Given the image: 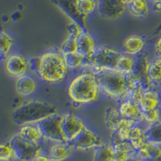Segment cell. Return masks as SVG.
Returning a JSON list of instances; mask_svg holds the SVG:
<instances>
[{"mask_svg":"<svg viewBox=\"0 0 161 161\" xmlns=\"http://www.w3.org/2000/svg\"><path fill=\"white\" fill-rule=\"evenodd\" d=\"M30 60L31 71H34L41 81L55 86L65 81L70 70L60 50L53 49Z\"/></svg>","mask_w":161,"mask_h":161,"instance_id":"obj_1","label":"cell"},{"mask_svg":"<svg viewBox=\"0 0 161 161\" xmlns=\"http://www.w3.org/2000/svg\"><path fill=\"white\" fill-rule=\"evenodd\" d=\"M67 93L72 103L78 106L95 104L103 94L97 75L86 71H81L72 78Z\"/></svg>","mask_w":161,"mask_h":161,"instance_id":"obj_2","label":"cell"},{"mask_svg":"<svg viewBox=\"0 0 161 161\" xmlns=\"http://www.w3.org/2000/svg\"><path fill=\"white\" fill-rule=\"evenodd\" d=\"M59 113L55 105L44 101L31 100L20 105L12 114L13 122L19 126L38 124Z\"/></svg>","mask_w":161,"mask_h":161,"instance_id":"obj_3","label":"cell"},{"mask_svg":"<svg viewBox=\"0 0 161 161\" xmlns=\"http://www.w3.org/2000/svg\"><path fill=\"white\" fill-rule=\"evenodd\" d=\"M121 52L111 46H97L91 57L86 59L81 71L90 72L95 75L106 70L114 69Z\"/></svg>","mask_w":161,"mask_h":161,"instance_id":"obj_4","label":"cell"},{"mask_svg":"<svg viewBox=\"0 0 161 161\" xmlns=\"http://www.w3.org/2000/svg\"><path fill=\"white\" fill-rule=\"evenodd\" d=\"M101 91L105 97L121 101L127 96V77L115 69L106 70L97 75Z\"/></svg>","mask_w":161,"mask_h":161,"instance_id":"obj_5","label":"cell"},{"mask_svg":"<svg viewBox=\"0 0 161 161\" xmlns=\"http://www.w3.org/2000/svg\"><path fill=\"white\" fill-rule=\"evenodd\" d=\"M63 114H57L38 123L47 142L68 143L63 130Z\"/></svg>","mask_w":161,"mask_h":161,"instance_id":"obj_6","label":"cell"},{"mask_svg":"<svg viewBox=\"0 0 161 161\" xmlns=\"http://www.w3.org/2000/svg\"><path fill=\"white\" fill-rule=\"evenodd\" d=\"M10 143L15 152V159L19 161H32L36 156L44 152L45 149V144H31L23 139L18 134L10 139Z\"/></svg>","mask_w":161,"mask_h":161,"instance_id":"obj_7","label":"cell"},{"mask_svg":"<svg viewBox=\"0 0 161 161\" xmlns=\"http://www.w3.org/2000/svg\"><path fill=\"white\" fill-rule=\"evenodd\" d=\"M4 69L8 76L18 79L29 74L30 60L21 53H11L4 60Z\"/></svg>","mask_w":161,"mask_h":161,"instance_id":"obj_8","label":"cell"},{"mask_svg":"<svg viewBox=\"0 0 161 161\" xmlns=\"http://www.w3.org/2000/svg\"><path fill=\"white\" fill-rule=\"evenodd\" d=\"M63 130L68 143H73L87 127L82 118L72 112L63 114Z\"/></svg>","mask_w":161,"mask_h":161,"instance_id":"obj_9","label":"cell"},{"mask_svg":"<svg viewBox=\"0 0 161 161\" xmlns=\"http://www.w3.org/2000/svg\"><path fill=\"white\" fill-rule=\"evenodd\" d=\"M72 143L76 150L90 151L103 146L106 142L98 134L87 126Z\"/></svg>","mask_w":161,"mask_h":161,"instance_id":"obj_10","label":"cell"},{"mask_svg":"<svg viewBox=\"0 0 161 161\" xmlns=\"http://www.w3.org/2000/svg\"><path fill=\"white\" fill-rule=\"evenodd\" d=\"M127 6L122 0H97V11L107 19H117L126 12Z\"/></svg>","mask_w":161,"mask_h":161,"instance_id":"obj_11","label":"cell"},{"mask_svg":"<svg viewBox=\"0 0 161 161\" xmlns=\"http://www.w3.org/2000/svg\"><path fill=\"white\" fill-rule=\"evenodd\" d=\"M110 144L114 149V161H129L136 156V151L127 141L122 140L115 133H111Z\"/></svg>","mask_w":161,"mask_h":161,"instance_id":"obj_12","label":"cell"},{"mask_svg":"<svg viewBox=\"0 0 161 161\" xmlns=\"http://www.w3.org/2000/svg\"><path fill=\"white\" fill-rule=\"evenodd\" d=\"M73 22L78 24L82 29H86V17L81 15L77 8V0H51Z\"/></svg>","mask_w":161,"mask_h":161,"instance_id":"obj_13","label":"cell"},{"mask_svg":"<svg viewBox=\"0 0 161 161\" xmlns=\"http://www.w3.org/2000/svg\"><path fill=\"white\" fill-rule=\"evenodd\" d=\"M139 105L142 111L150 110H161L160 89L148 86L144 89Z\"/></svg>","mask_w":161,"mask_h":161,"instance_id":"obj_14","label":"cell"},{"mask_svg":"<svg viewBox=\"0 0 161 161\" xmlns=\"http://www.w3.org/2000/svg\"><path fill=\"white\" fill-rule=\"evenodd\" d=\"M122 119L136 123H143V114L140 106L130 99L121 101L118 107Z\"/></svg>","mask_w":161,"mask_h":161,"instance_id":"obj_15","label":"cell"},{"mask_svg":"<svg viewBox=\"0 0 161 161\" xmlns=\"http://www.w3.org/2000/svg\"><path fill=\"white\" fill-rule=\"evenodd\" d=\"M77 52L85 57L89 58L97 48L96 40L87 29H81L77 36Z\"/></svg>","mask_w":161,"mask_h":161,"instance_id":"obj_16","label":"cell"},{"mask_svg":"<svg viewBox=\"0 0 161 161\" xmlns=\"http://www.w3.org/2000/svg\"><path fill=\"white\" fill-rule=\"evenodd\" d=\"M20 137L34 145H44L47 141L44 139L42 131L38 124H25L20 126L17 133Z\"/></svg>","mask_w":161,"mask_h":161,"instance_id":"obj_17","label":"cell"},{"mask_svg":"<svg viewBox=\"0 0 161 161\" xmlns=\"http://www.w3.org/2000/svg\"><path fill=\"white\" fill-rule=\"evenodd\" d=\"M75 151L72 143H54L48 147L47 153L52 161H64L71 157Z\"/></svg>","mask_w":161,"mask_h":161,"instance_id":"obj_18","label":"cell"},{"mask_svg":"<svg viewBox=\"0 0 161 161\" xmlns=\"http://www.w3.org/2000/svg\"><path fill=\"white\" fill-rule=\"evenodd\" d=\"M146 45V40L139 35H130L123 40V53L132 57H138L142 54Z\"/></svg>","mask_w":161,"mask_h":161,"instance_id":"obj_19","label":"cell"},{"mask_svg":"<svg viewBox=\"0 0 161 161\" xmlns=\"http://www.w3.org/2000/svg\"><path fill=\"white\" fill-rule=\"evenodd\" d=\"M38 84L36 78L30 74L19 77L15 80V90L20 96L28 97L36 92Z\"/></svg>","mask_w":161,"mask_h":161,"instance_id":"obj_20","label":"cell"},{"mask_svg":"<svg viewBox=\"0 0 161 161\" xmlns=\"http://www.w3.org/2000/svg\"><path fill=\"white\" fill-rule=\"evenodd\" d=\"M149 86L161 88V57L156 56L151 59L147 73Z\"/></svg>","mask_w":161,"mask_h":161,"instance_id":"obj_21","label":"cell"},{"mask_svg":"<svg viewBox=\"0 0 161 161\" xmlns=\"http://www.w3.org/2000/svg\"><path fill=\"white\" fill-rule=\"evenodd\" d=\"M136 157L143 161H155L161 157V146L146 142L136 151Z\"/></svg>","mask_w":161,"mask_h":161,"instance_id":"obj_22","label":"cell"},{"mask_svg":"<svg viewBox=\"0 0 161 161\" xmlns=\"http://www.w3.org/2000/svg\"><path fill=\"white\" fill-rule=\"evenodd\" d=\"M136 57L122 53L116 62L114 69L125 76L133 73L136 69Z\"/></svg>","mask_w":161,"mask_h":161,"instance_id":"obj_23","label":"cell"},{"mask_svg":"<svg viewBox=\"0 0 161 161\" xmlns=\"http://www.w3.org/2000/svg\"><path fill=\"white\" fill-rule=\"evenodd\" d=\"M145 127L146 126L143 123H137L133 126L130 131L127 142L130 143L135 151L147 142L145 136Z\"/></svg>","mask_w":161,"mask_h":161,"instance_id":"obj_24","label":"cell"},{"mask_svg":"<svg viewBox=\"0 0 161 161\" xmlns=\"http://www.w3.org/2000/svg\"><path fill=\"white\" fill-rule=\"evenodd\" d=\"M122 119H123L121 117L118 108L109 107L105 111V123H106L107 128L111 131V133L115 131Z\"/></svg>","mask_w":161,"mask_h":161,"instance_id":"obj_25","label":"cell"},{"mask_svg":"<svg viewBox=\"0 0 161 161\" xmlns=\"http://www.w3.org/2000/svg\"><path fill=\"white\" fill-rule=\"evenodd\" d=\"M127 10L133 16L144 18L149 13L147 0H134L131 3L127 6Z\"/></svg>","mask_w":161,"mask_h":161,"instance_id":"obj_26","label":"cell"},{"mask_svg":"<svg viewBox=\"0 0 161 161\" xmlns=\"http://www.w3.org/2000/svg\"><path fill=\"white\" fill-rule=\"evenodd\" d=\"M15 44V39L8 32L0 31V58H4L11 54V52Z\"/></svg>","mask_w":161,"mask_h":161,"instance_id":"obj_27","label":"cell"},{"mask_svg":"<svg viewBox=\"0 0 161 161\" xmlns=\"http://www.w3.org/2000/svg\"><path fill=\"white\" fill-rule=\"evenodd\" d=\"M114 149L110 143L94 149L93 152V161H114Z\"/></svg>","mask_w":161,"mask_h":161,"instance_id":"obj_28","label":"cell"},{"mask_svg":"<svg viewBox=\"0 0 161 161\" xmlns=\"http://www.w3.org/2000/svg\"><path fill=\"white\" fill-rule=\"evenodd\" d=\"M145 136L147 142L161 146V121L145 127Z\"/></svg>","mask_w":161,"mask_h":161,"instance_id":"obj_29","label":"cell"},{"mask_svg":"<svg viewBox=\"0 0 161 161\" xmlns=\"http://www.w3.org/2000/svg\"><path fill=\"white\" fill-rule=\"evenodd\" d=\"M64 60L69 69L70 71H74V70H79L82 69V66L86 61V57L79 53L78 52L71 54H67L64 55Z\"/></svg>","mask_w":161,"mask_h":161,"instance_id":"obj_30","label":"cell"},{"mask_svg":"<svg viewBox=\"0 0 161 161\" xmlns=\"http://www.w3.org/2000/svg\"><path fill=\"white\" fill-rule=\"evenodd\" d=\"M77 35L69 34L68 37L63 41L61 45L60 46V52L63 55L71 54V53H77Z\"/></svg>","mask_w":161,"mask_h":161,"instance_id":"obj_31","label":"cell"},{"mask_svg":"<svg viewBox=\"0 0 161 161\" xmlns=\"http://www.w3.org/2000/svg\"><path fill=\"white\" fill-rule=\"evenodd\" d=\"M136 124H137V123L123 119L121 120L115 131L113 132V133H115L122 140L127 141L130 131H131L133 126Z\"/></svg>","mask_w":161,"mask_h":161,"instance_id":"obj_32","label":"cell"},{"mask_svg":"<svg viewBox=\"0 0 161 161\" xmlns=\"http://www.w3.org/2000/svg\"><path fill=\"white\" fill-rule=\"evenodd\" d=\"M77 8L81 15L86 18L97 9V0H77Z\"/></svg>","mask_w":161,"mask_h":161,"instance_id":"obj_33","label":"cell"},{"mask_svg":"<svg viewBox=\"0 0 161 161\" xmlns=\"http://www.w3.org/2000/svg\"><path fill=\"white\" fill-rule=\"evenodd\" d=\"M143 123L145 126H150L161 121V110H150L142 111Z\"/></svg>","mask_w":161,"mask_h":161,"instance_id":"obj_34","label":"cell"},{"mask_svg":"<svg viewBox=\"0 0 161 161\" xmlns=\"http://www.w3.org/2000/svg\"><path fill=\"white\" fill-rule=\"evenodd\" d=\"M15 159V152L10 141L0 143V161H12Z\"/></svg>","mask_w":161,"mask_h":161,"instance_id":"obj_35","label":"cell"},{"mask_svg":"<svg viewBox=\"0 0 161 161\" xmlns=\"http://www.w3.org/2000/svg\"><path fill=\"white\" fill-rule=\"evenodd\" d=\"M152 11L156 13H161V0H153L151 1Z\"/></svg>","mask_w":161,"mask_h":161,"instance_id":"obj_36","label":"cell"},{"mask_svg":"<svg viewBox=\"0 0 161 161\" xmlns=\"http://www.w3.org/2000/svg\"><path fill=\"white\" fill-rule=\"evenodd\" d=\"M32 161H52V160L51 159H50L49 156H48V154L43 152L40 154H39L38 156H36V157L32 159Z\"/></svg>","mask_w":161,"mask_h":161,"instance_id":"obj_37","label":"cell"},{"mask_svg":"<svg viewBox=\"0 0 161 161\" xmlns=\"http://www.w3.org/2000/svg\"><path fill=\"white\" fill-rule=\"evenodd\" d=\"M155 53H156V56L161 57V36L156 40V44H155Z\"/></svg>","mask_w":161,"mask_h":161,"instance_id":"obj_38","label":"cell"},{"mask_svg":"<svg viewBox=\"0 0 161 161\" xmlns=\"http://www.w3.org/2000/svg\"><path fill=\"white\" fill-rule=\"evenodd\" d=\"M133 1H134V0H122V2H123V3H124L125 5H126V6H128L129 4L131 3Z\"/></svg>","mask_w":161,"mask_h":161,"instance_id":"obj_39","label":"cell"},{"mask_svg":"<svg viewBox=\"0 0 161 161\" xmlns=\"http://www.w3.org/2000/svg\"><path fill=\"white\" fill-rule=\"evenodd\" d=\"M129 161H143V160H142V159H139V158H137V157H136V156H135V157H133L132 159H130Z\"/></svg>","mask_w":161,"mask_h":161,"instance_id":"obj_40","label":"cell"},{"mask_svg":"<svg viewBox=\"0 0 161 161\" xmlns=\"http://www.w3.org/2000/svg\"><path fill=\"white\" fill-rule=\"evenodd\" d=\"M155 161H161V157H160V158H159V159H156V160H155Z\"/></svg>","mask_w":161,"mask_h":161,"instance_id":"obj_41","label":"cell"},{"mask_svg":"<svg viewBox=\"0 0 161 161\" xmlns=\"http://www.w3.org/2000/svg\"><path fill=\"white\" fill-rule=\"evenodd\" d=\"M150 1H153V0H150Z\"/></svg>","mask_w":161,"mask_h":161,"instance_id":"obj_42","label":"cell"},{"mask_svg":"<svg viewBox=\"0 0 161 161\" xmlns=\"http://www.w3.org/2000/svg\"><path fill=\"white\" fill-rule=\"evenodd\" d=\"M0 59H1V58H0Z\"/></svg>","mask_w":161,"mask_h":161,"instance_id":"obj_43","label":"cell"}]
</instances>
